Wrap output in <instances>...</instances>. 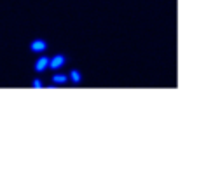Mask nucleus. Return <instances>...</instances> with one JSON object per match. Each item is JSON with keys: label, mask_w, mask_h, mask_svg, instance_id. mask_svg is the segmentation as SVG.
<instances>
[{"label": "nucleus", "mask_w": 199, "mask_h": 169, "mask_svg": "<svg viewBox=\"0 0 199 169\" xmlns=\"http://www.w3.org/2000/svg\"><path fill=\"white\" fill-rule=\"evenodd\" d=\"M65 56L63 54H56V56H53V58L49 59V68L51 70H59V68L65 65Z\"/></svg>", "instance_id": "1"}, {"label": "nucleus", "mask_w": 199, "mask_h": 169, "mask_svg": "<svg viewBox=\"0 0 199 169\" xmlns=\"http://www.w3.org/2000/svg\"><path fill=\"white\" fill-rule=\"evenodd\" d=\"M47 68H49V58L47 56H40V58L35 61V71L40 73V71L47 70Z\"/></svg>", "instance_id": "2"}, {"label": "nucleus", "mask_w": 199, "mask_h": 169, "mask_svg": "<svg viewBox=\"0 0 199 169\" xmlns=\"http://www.w3.org/2000/svg\"><path fill=\"white\" fill-rule=\"evenodd\" d=\"M45 47H47V44H45L44 40H33L30 44V51L31 53H44Z\"/></svg>", "instance_id": "3"}, {"label": "nucleus", "mask_w": 199, "mask_h": 169, "mask_svg": "<svg viewBox=\"0 0 199 169\" xmlns=\"http://www.w3.org/2000/svg\"><path fill=\"white\" fill-rule=\"evenodd\" d=\"M68 79H70L73 84H80L82 77H80V71H79V70H72V71H70V77H68Z\"/></svg>", "instance_id": "4"}, {"label": "nucleus", "mask_w": 199, "mask_h": 169, "mask_svg": "<svg viewBox=\"0 0 199 169\" xmlns=\"http://www.w3.org/2000/svg\"><path fill=\"white\" fill-rule=\"evenodd\" d=\"M53 82L54 84H65V82H68V77L63 73H56V75H53Z\"/></svg>", "instance_id": "5"}, {"label": "nucleus", "mask_w": 199, "mask_h": 169, "mask_svg": "<svg viewBox=\"0 0 199 169\" xmlns=\"http://www.w3.org/2000/svg\"><path fill=\"white\" fill-rule=\"evenodd\" d=\"M31 85H33L35 89H40V87H42V80L35 79V80H33V82H31Z\"/></svg>", "instance_id": "6"}]
</instances>
